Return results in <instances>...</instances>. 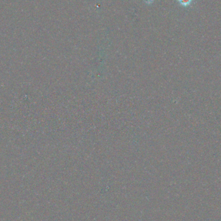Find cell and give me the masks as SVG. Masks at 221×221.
Returning <instances> with one entry per match:
<instances>
[{
	"mask_svg": "<svg viewBox=\"0 0 221 221\" xmlns=\"http://www.w3.org/2000/svg\"><path fill=\"white\" fill-rule=\"evenodd\" d=\"M178 2L180 3V5L187 7L191 5V3H192L193 0H178Z\"/></svg>",
	"mask_w": 221,
	"mask_h": 221,
	"instance_id": "cell-1",
	"label": "cell"
},
{
	"mask_svg": "<svg viewBox=\"0 0 221 221\" xmlns=\"http://www.w3.org/2000/svg\"><path fill=\"white\" fill-rule=\"evenodd\" d=\"M155 0H144V2L146 3V4H148V5H150L151 3H153L154 2Z\"/></svg>",
	"mask_w": 221,
	"mask_h": 221,
	"instance_id": "cell-2",
	"label": "cell"
}]
</instances>
